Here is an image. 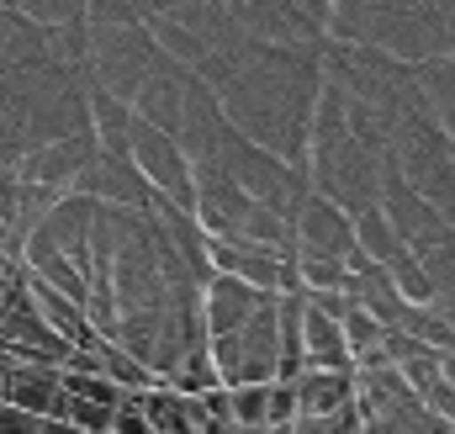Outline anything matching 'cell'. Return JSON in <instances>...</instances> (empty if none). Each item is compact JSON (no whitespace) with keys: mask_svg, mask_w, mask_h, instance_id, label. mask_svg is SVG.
<instances>
[{"mask_svg":"<svg viewBox=\"0 0 455 434\" xmlns=\"http://www.w3.org/2000/svg\"><path fill=\"white\" fill-rule=\"evenodd\" d=\"M291 244L307 260H339V265H349L360 254L355 249V217L334 207L329 197H318V191H307L297 217H291Z\"/></svg>","mask_w":455,"mask_h":434,"instance_id":"obj_1","label":"cell"},{"mask_svg":"<svg viewBox=\"0 0 455 434\" xmlns=\"http://www.w3.org/2000/svg\"><path fill=\"white\" fill-rule=\"evenodd\" d=\"M91 159H96V133L80 127V133H64V138H53V143L21 154V159L11 165V175L27 181V186H43V191H59V197H64V191L85 175Z\"/></svg>","mask_w":455,"mask_h":434,"instance_id":"obj_2","label":"cell"},{"mask_svg":"<svg viewBox=\"0 0 455 434\" xmlns=\"http://www.w3.org/2000/svg\"><path fill=\"white\" fill-rule=\"evenodd\" d=\"M259 297H265V292H254V286H243V281L212 270V276L202 281V328H207V344H212V339H233L238 328L254 318Z\"/></svg>","mask_w":455,"mask_h":434,"instance_id":"obj_3","label":"cell"},{"mask_svg":"<svg viewBox=\"0 0 455 434\" xmlns=\"http://www.w3.org/2000/svg\"><path fill=\"white\" fill-rule=\"evenodd\" d=\"M59 371L64 366H37V360H5V382H0V403L48 419L53 398H59Z\"/></svg>","mask_w":455,"mask_h":434,"instance_id":"obj_4","label":"cell"},{"mask_svg":"<svg viewBox=\"0 0 455 434\" xmlns=\"http://www.w3.org/2000/svg\"><path fill=\"white\" fill-rule=\"evenodd\" d=\"M291 387H297V419H334L355 408V371H302Z\"/></svg>","mask_w":455,"mask_h":434,"instance_id":"obj_5","label":"cell"},{"mask_svg":"<svg viewBox=\"0 0 455 434\" xmlns=\"http://www.w3.org/2000/svg\"><path fill=\"white\" fill-rule=\"evenodd\" d=\"M302 371H355L349 350H344L339 318H329L307 297H302Z\"/></svg>","mask_w":455,"mask_h":434,"instance_id":"obj_6","label":"cell"},{"mask_svg":"<svg viewBox=\"0 0 455 434\" xmlns=\"http://www.w3.org/2000/svg\"><path fill=\"white\" fill-rule=\"evenodd\" d=\"M143 419H148V434H207L202 403L170 392L164 382H154V387L143 392Z\"/></svg>","mask_w":455,"mask_h":434,"instance_id":"obj_7","label":"cell"},{"mask_svg":"<svg viewBox=\"0 0 455 434\" xmlns=\"http://www.w3.org/2000/svg\"><path fill=\"white\" fill-rule=\"evenodd\" d=\"M164 387H170V392H180V398H207V392H218L223 382H218L212 355H207V350H191V355L164 376Z\"/></svg>","mask_w":455,"mask_h":434,"instance_id":"obj_8","label":"cell"},{"mask_svg":"<svg viewBox=\"0 0 455 434\" xmlns=\"http://www.w3.org/2000/svg\"><path fill=\"white\" fill-rule=\"evenodd\" d=\"M228 424L233 430H270V382L265 387H228Z\"/></svg>","mask_w":455,"mask_h":434,"instance_id":"obj_9","label":"cell"},{"mask_svg":"<svg viewBox=\"0 0 455 434\" xmlns=\"http://www.w3.org/2000/svg\"><path fill=\"white\" fill-rule=\"evenodd\" d=\"M5 11L27 16L32 27H80L85 21V0H5Z\"/></svg>","mask_w":455,"mask_h":434,"instance_id":"obj_10","label":"cell"},{"mask_svg":"<svg viewBox=\"0 0 455 434\" xmlns=\"http://www.w3.org/2000/svg\"><path fill=\"white\" fill-rule=\"evenodd\" d=\"M291 424H297V387L270 382V430H291Z\"/></svg>","mask_w":455,"mask_h":434,"instance_id":"obj_11","label":"cell"},{"mask_svg":"<svg viewBox=\"0 0 455 434\" xmlns=\"http://www.w3.org/2000/svg\"><path fill=\"white\" fill-rule=\"evenodd\" d=\"M291 434H360V414H334V419H297Z\"/></svg>","mask_w":455,"mask_h":434,"instance_id":"obj_12","label":"cell"},{"mask_svg":"<svg viewBox=\"0 0 455 434\" xmlns=\"http://www.w3.org/2000/svg\"><path fill=\"white\" fill-rule=\"evenodd\" d=\"M440 376L455 387V350H445V355H440Z\"/></svg>","mask_w":455,"mask_h":434,"instance_id":"obj_13","label":"cell"},{"mask_svg":"<svg viewBox=\"0 0 455 434\" xmlns=\"http://www.w3.org/2000/svg\"><path fill=\"white\" fill-rule=\"evenodd\" d=\"M37 434H80V430H69V424H59V419H43V430Z\"/></svg>","mask_w":455,"mask_h":434,"instance_id":"obj_14","label":"cell"},{"mask_svg":"<svg viewBox=\"0 0 455 434\" xmlns=\"http://www.w3.org/2000/svg\"><path fill=\"white\" fill-rule=\"evenodd\" d=\"M0 382H5V355H0Z\"/></svg>","mask_w":455,"mask_h":434,"instance_id":"obj_15","label":"cell"},{"mask_svg":"<svg viewBox=\"0 0 455 434\" xmlns=\"http://www.w3.org/2000/svg\"><path fill=\"white\" fill-rule=\"evenodd\" d=\"M0 5H5V0H0Z\"/></svg>","mask_w":455,"mask_h":434,"instance_id":"obj_16","label":"cell"}]
</instances>
